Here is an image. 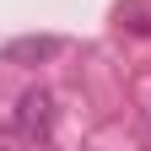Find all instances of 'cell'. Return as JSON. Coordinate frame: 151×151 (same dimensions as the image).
I'll list each match as a JSON object with an SVG mask.
<instances>
[{"label":"cell","instance_id":"obj_1","mask_svg":"<svg viewBox=\"0 0 151 151\" xmlns=\"http://www.w3.org/2000/svg\"><path fill=\"white\" fill-rule=\"evenodd\" d=\"M11 129L27 135V140H43L54 129V92L49 86H27L22 97H16V108H11Z\"/></svg>","mask_w":151,"mask_h":151},{"label":"cell","instance_id":"obj_2","mask_svg":"<svg viewBox=\"0 0 151 151\" xmlns=\"http://www.w3.org/2000/svg\"><path fill=\"white\" fill-rule=\"evenodd\" d=\"M49 54H60V38H11L6 49H0V60L6 65H38V60H49Z\"/></svg>","mask_w":151,"mask_h":151}]
</instances>
